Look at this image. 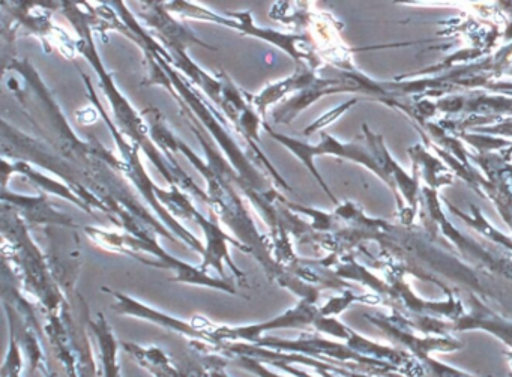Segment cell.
Masks as SVG:
<instances>
[{"label": "cell", "mask_w": 512, "mask_h": 377, "mask_svg": "<svg viewBox=\"0 0 512 377\" xmlns=\"http://www.w3.org/2000/svg\"><path fill=\"white\" fill-rule=\"evenodd\" d=\"M115 296L118 298V304H116L115 307L118 308L119 313H130L131 316L154 320V322L167 326V328L175 329V331L182 332V334L193 335V337L199 338L206 337V334L200 332L196 326L188 325V323L181 322V320L164 316V314L157 313V311L151 310V308L143 307L139 302L127 298V296L121 295V293H115Z\"/></svg>", "instance_id": "1"}]
</instances>
